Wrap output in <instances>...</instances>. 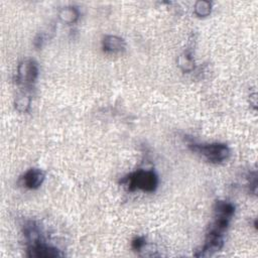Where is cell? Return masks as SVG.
Segmentation results:
<instances>
[{"instance_id":"1","label":"cell","mask_w":258,"mask_h":258,"mask_svg":"<svg viewBox=\"0 0 258 258\" xmlns=\"http://www.w3.org/2000/svg\"><path fill=\"white\" fill-rule=\"evenodd\" d=\"M122 183L125 186H127L129 190L139 188L144 191L151 192L155 190L158 184V178L157 175L152 170L139 169L126 176L122 180Z\"/></svg>"},{"instance_id":"2","label":"cell","mask_w":258,"mask_h":258,"mask_svg":"<svg viewBox=\"0 0 258 258\" xmlns=\"http://www.w3.org/2000/svg\"><path fill=\"white\" fill-rule=\"evenodd\" d=\"M189 148L204 156L212 163H221L227 160L230 156V149L223 143L211 144H190Z\"/></svg>"},{"instance_id":"3","label":"cell","mask_w":258,"mask_h":258,"mask_svg":"<svg viewBox=\"0 0 258 258\" xmlns=\"http://www.w3.org/2000/svg\"><path fill=\"white\" fill-rule=\"evenodd\" d=\"M38 76V68L34 60L24 59L17 68V83L24 86L30 87L36 81Z\"/></svg>"},{"instance_id":"4","label":"cell","mask_w":258,"mask_h":258,"mask_svg":"<svg viewBox=\"0 0 258 258\" xmlns=\"http://www.w3.org/2000/svg\"><path fill=\"white\" fill-rule=\"evenodd\" d=\"M224 245L223 234H219L216 232L209 231L206 236L205 244L202 246L200 250L195 254L197 257H209L217 253L222 249Z\"/></svg>"},{"instance_id":"5","label":"cell","mask_w":258,"mask_h":258,"mask_svg":"<svg viewBox=\"0 0 258 258\" xmlns=\"http://www.w3.org/2000/svg\"><path fill=\"white\" fill-rule=\"evenodd\" d=\"M59 251L53 247L47 246L44 243L37 242L35 244L29 245L27 250L28 257H36V258H52L60 256Z\"/></svg>"},{"instance_id":"6","label":"cell","mask_w":258,"mask_h":258,"mask_svg":"<svg viewBox=\"0 0 258 258\" xmlns=\"http://www.w3.org/2000/svg\"><path fill=\"white\" fill-rule=\"evenodd\" d=\"M44 177L45 173L43 170L38 168H30L24 173L22 177V182L25 187L29 189H35L41 185Z\"/></svg>"},{"instance_id":"7","label":"cell","mask_w":258,"mask_h":258,"mask_svg":"<svg viewBox=\"0 0 258 258\" xmlns=\"http://www.w3.org/2000/svg\"><path fill=\"white\" fill-rule=\"evenodd\" d=\"M126 43L123 38L116 35H107L103 39V49L109 53H118L125 49Z\"/></svg>"},{"instance_id":"8","label":"cell","mask_w":258,"mask_h":258,"mask_svg":"<svg viewBox=\"0 0 258 258\" xmlns=\"http://www.w3.org/2000/svg\"><path fill=\"white\" fill-rule=\"evenodd\" d=\"M79 10L74 6H67L59 10L58 18L62 23L73 24L79 19Z\"/></svg>"},{"instance_id":"9","label":"cell","mask_w":258,"mask_h":258,"mask_svg":"<svg viewBox=\"0 0 258 258\" xmlns=\"http://www.w3.org/2000/svg\"><path fill=\"white\" fill-rule=\"evenodd\" d=\"M235 212V207L225 201H218L215 205V216L217 217H222L225 219L230 220Z\"/></svg>"},{"instance_id":"10","label":"cell","mask_w":258,"mask_h":258,"mask_svg":"<svg viewBox=\"0 0 258 258\" xmlns=\"http://www.w3.org/2000/svg\"><path fill=\"white\" fill-rule=\"evenodd\" d=\"M177 64L183 73H189L195 69V60L189 51H183L177 58Z\"/></svg>"},{"instance_id":"11","label":"cell","mask_w":258,"mask_h":258,"mask_svg":"<svg viewBox=\"0 0 258 258\" xmlns=\"http://www.w3.org/2000/svg\"><path fill=\"white\" fill-rule=\"evenodd\" d=\"M195 13L200 17H206L211 13L212 4L209 1L201 0L195 4Z\"/></svg>"},{"instance_id":"12","label":"cell","mask_w":258,"mask_h":258,"mask_svg":"<svg viewBox=\"0 0 258 258\" xmlns=\"http://www.w3.org/2000/svg\"><path fill=\"white\" fill-rule=\"evenodd\" d=\"M15 108L20 113H25L30 108V98L28 96H19L15 100Z\"/></svg>"},{"instance_id":"13","label":"cell","mask_w":258,"mask_h":258,"mask_svg":"<svg viewBox=\"0 0 258 258\" xmlns=\"http://www.w3.org/2000/svg\"><path fill=\"white\" fill-rule=\"evenodd\" d=\"M145 246V240L142 237H135L132 240V248L136 251H140Z\"/></svg>"}]
</instances>
